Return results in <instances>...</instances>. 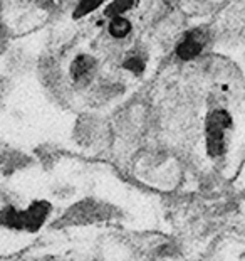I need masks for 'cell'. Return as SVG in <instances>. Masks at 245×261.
Wrapping results in <instances>:
<instances>
[{
  "label": "cell",
  "mask_w": 245,
  "mask_h": 261,
  "mask_svg": "<svg viewBox=\"0 0 245 261\" xmlns=\"http://www.w3.org/2000/svg\"><path fill=\"white\" fill-rule=\"evenodd\" d=\"M51 211V205L46 201H37L29 209L19 211L15 207H5L0 211V224L12 227L19 231L36 232L39 227L47 219V214Z\"/></svg>",
  "instance_id": "obj_1"
},
{
  "label": "cell",
  "mask_w": 245,
  "mask_h": 261,
  "mask_svg": "<svg viewBox=\"0 0 245 261\" xmlns=\"http://www.w3.org/2000/svg\"><path fill=\"white\" fill-rule=\"evenodd\" d=\"M232 126V116L225 110H213L207 116L205 137L210 157H219L225 152V133Z\"/></svg>",
  "instance_id": "obj_2"
},
{
  "label": "cell",
  "mask_w": 245,
  "mask_h": 261,
  "mask_svg": "<svg viewBox=\"0 0 245 261\" xmlns=\"http://www.w3.org/2000/svg\"><path fill=\"white\" fill-rule=\"evenodd\" d=\"M106 216L103 214V207H99L96 202L84 201L79 202L68 211V214L64 216L63 221L69 224H81V223H93V221L104 219Z\"/></svg>",
  "instance_id": "obj_3"
},
{
  "label": "cell",
  "mask_w": 245,
  "mask_h": 261,
  "mask_svg": "<svg viewBox=\"0 0 245 261\" xmlns=\"http://www.w3.org/2000/svg\"><path fill=\"white\" fill-rule=\"evenodd\" d=\"M98 63L93 56L87 54H79L71 64V77L77 86H86L94 80Z\"/></svg>",
  "instance_id": "obj_4"
},
{
  "label": "cell",
  "mask_w": 245,
  "mask_h": 261,
  "mask_svg": "<svg viewBox=\"0 0 245 261\" xmlns=\"http://www.w3.org/2000/svg\"><path fill=\"white\" fill-rule=\"evenodd\" d=\"M203 46H205V37L202 32H190V34H187L185 39L178 44L176 56L183 61L195 59L203 51Z\"/></svg>",
  "instance_id": "obj_5"
},
{
  "label": "cell",
  "mask_w": 245,
  "mask_h": 261,
  "mask_svg": "<svg viewBox=\"0 0 245 261\" xmlns=\"http://www.w3.org/2000/svg\"><path fill=\"white\" fill-rule=\"evenodd\" d=\"M108 31H109V34L113 36V37L122 39V37H126L131 32V22L128 20V19H125V17L111 19Z\"/></svg>",
  "instance_id": "obj_6"
},
{
  "label": "cell",
  "mask_w": 245,
  "mask_h": 261,
  "mask_svg": "<svg viewBox=\"0 0 245 261\" xmlns=\"http://www.w3.org/2000/svg\"><path fill=\"white\" fill-rule=\"evenodd\" d=\"M133 5H136V0H116V2H111L108 7H106L104 14L111 19L122 17V12L130 10Z\"/></svg>",
  "instance_id": "obj_7"
},
{
  "label": "cell",
  "mask_w": 245,
  "mask_h": 261,
  "mask_svg": "<svg viewBox=\"0 0 245 261\" xmlns=\"http://www.w3.org/2000/svg\"><path fill=\"white\" fill-rule=\"evenodd\" d=\"M101 4H103V0H82V2H79V5L76 7L72 15H74V19H79V17H82V15L96 10Z\"/></svg>",
  "instance_id": "obj_8"
},
{
  "label": "cell",
  "mask_w": 245,
  "mask_h": 261,
  "mask_svg": "<svg viewBox=\"0 0 245 261\" xmlns=\"http://www.w3.org/2000/svg\"><path fill=\"white\" fill-rule=\"evenodd\" d=\"M122 68L130 69L131 73H135V74H140L141 71L144 69V61L140 59V58H136V56L128 58V59L125 61V64H122Z\"/></svg>",
  "instance_id": "obj_9"
}]
</instances>
